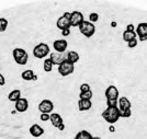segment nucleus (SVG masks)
Segmentation results:
<instances>
[{
	"instance_id": "f257e3e1",
	"label": "nucleus",
	"mask_w": 147,
	"mask_h": 139,
	"mask_svg": "<svg viewBox=\"0 0 147 139\" xmlns=\"http://www.w3.org/2000/svg\"><path fill=\"white\" fill-rule=\"evenodd\" d=\"M102 117L107 123L113 125L121 118L120 109H119V107H107L102 112Z\"/></svg>"
},
{
	"instance_id": "f03ea898",
	"label": "nucleus",
	"mask_w": 147,
	"mask_h": 139,
	"mask_svg": "<svg viewBox=\"0 0 147 139\" xmlns=\"http://www.w3.org/2000/svg\"><path fill=\"white\" fill-rule=\"evenodd\" d=\"M12 56L14 61L18 64V65H21V66H24L28 64V60H29V55L25 52L23 48H14L12 50Z\"/></svg>"
},
{
	"instance_id": "7ed1b4c3",
	"label": "nucleus",
	"mask_w": 147,
	"mask_h": 139,
	"mask_svg": "<svg viewBox=\"0 0 147 139\" xmlns=\"http://www.w3.org/2000/svg\"><path fill=\"white\" fill-rule=\"evenodd\" d=\"M78 28H79L80 33L85 37H88V38L93 36V34L96 33V26L90 21L84 20V22H81Z\"/></svg>"
},
{
	"instance_id": "20e7f679",
	"label": "nucleus",
	"mask_w": 147,
	"mask_h": 139,
	"mask_svg": "<svg viewBox=\"0 0 147 139\" xmlns=\"http://www.w3.org/2000/svg\"><path fill=\"white\" fill-rule=\"evenodd\" d=\"M49 54V46L45 43H40L33 48V56L37 59H42L47 57Z\"/></svg>"
},
{
	"instance_id": "39448f33",
	"label": "nucleus",
	"mask_w": 147,
	"mask_h": 139,
	"mask_svg": "<svg viewBox=\"0 0 147 139\" xmlns=\"http://www.w3.org/2000/svg\"><path fill=\"white\" fill-rule=\"evenodd\" d=\"M74 70H75V65L71 64L70 61H68L67 59L58 66V73L63 77H67L69 75H71L74 73Z\"/></svg>"
},
{
	"instance_id": "423d86ee",
	"label": "nucleus",
	"mask_w": 147,
	"mask_h": 139,
	"mask_svg": "<svg viewBox=\"0 0 147 139\" xmlns=\"http://www.w3.org/2000/svg\"><path fill=\"white\" fill-rule=\"evenodd\" d=\"M54 109V104L51 100H42L41 103L38 104V111L41 112V114H52Z\"/></svg>"
},
{
	"instance_id": "0eeeda50",
	"label": "nucleus",
	"mask_w": 147,
	"mask_h": 139,
	"mask_svg": "<svg viewBox=\"0 0 147 139\" xmlns=\"http://www.w3.org/2000/svg\"><path fill=\"white\" fill-rule=\"evenodd\" d=\"M136 35L138 36V40L140 42H145L147 41V23H140L136 28V31H135Z\"/></svg>"
},
{
	"instance_id": "6e6552de",
	"label": "nucleus",
	"mask_w": 147,
	"mask_h": 139,
	"mask_svg": "<svg viewBox=\"0 0 147 139\" xmlns=\"http://www.w3.org/2000/svg\"><path fill=\"white\" fill-rule=\"evenodd\" d=\"M49 59L52 60L53 65H56L58 67L61 64H63L64 61L66 60V55L64 53H56V52H54V53H51Z\"/></svg>"
},
{
	"instance_id": "1a4fd4ad",
	"label": "nucleus",
	"mask_w": 147,
	"mask_h": 139,
	"mask_svg": "<svg viewBox=\"0 0 147 139\" xmlns=\"http://www.w3.org/2000/svg\"><path fill=\"white\" fill-rule=\"evenodd\" d=\"M69 21L71 26H79L80 23L84 22V15L80 11H73Z\"/></svg>"
},
{
	"instance_id": "9d476101",
	"label": "nucleus",
	"mask_w": 147,
	"mask_h": 139,
	"mask_svg": "<svg viewBox=\"0 0 147 139\" xmlns=\"http://www.w3.org/2000/svg\"><path fill=\"white\" fill-rule=\"evenodd\" d=\"M104 95L107 97V100H117L119 97V90L115 85H109L105 90Z\"/></svg>"
},
{
	"instance_id": "9b49d317",
	"label": "nucleus",
	"mask_w": 147,
	"mask_h": 139,
	"mask_svg": "<svg viewBox=\"0 0 147 139\" xmlns=\"http://www.w3.org/2000/svg\"><path fill=\"white\" fill-rule=\"evenodd\" d=\"M14 106H16L17 112H20V113L26 112L28 109H29V101L25 97H21L20 100H18L17 102L14 103Z\"/></svg>"
},
{
	"instance_id": "f8f14e48",
	"label": "nucleus",
	"mask_w": 147,
	"mask_h": 139,
	"mask_svg": "<svg viewBox=\"0 0 147 139\" xmlns=\"http://www.w3.org/2000/svg\"><path fill=\"white\" fill-rule=\"evenodd\" d=\"M53 47L56 53H65L68 47V43L66 40H57L53 43Z\"/></svg>"
},
{
	"instance_id": "ddd939ff",
	"label": "nucleus",
	"mask_w": 147,
	"mask_h": 139,
	"mask_svg": "<svg viewBox=\"0 0 147 139\" xmlns=\"http://www.w3.org/2000/svg\"><path fill=\"white\" fill-rule=\"evenodd\" d=\"M56 26H57V29H59L61 31L67 30V29H70V28H71L69 19L65 18L64 15H61V18H58L57 22H56Z\"/></svg>"
},
{
	"instance_id": "4468645a",
	"label": "nucleus",
	"mask_w": 147,
	"mask_h": 139,
	"mask_svg": "<svg viewBox=\"0 0 147 139\" xmlns=\"http://www.w3.org/2000/svg\"><path fill=\"white\" fill-rule=\"evenodd\" d=\"M117 107L120 111H126V109H131L132 107V104H131V101H129L127 97H122L119 99L117 101Z\"/></svg>"
},
{
	"instance_id": "2eb2a0df",
	"label": "nucleus",
	"mask_w": 147,
	"mask_h": 139,
	"mask_svg": "<svg viewBox=\"0 0 147 139\" xmlns=\"http://www.w3.org/2000/svg\"><path fill=\"white\" fill-rule=\"evenodd\" d=\"M29 132H30V134L33 136V137L38 138V137H41V136L44 134V129H43V127L40 126L38 124H33V125L30 127Z\"/></svg>"
},
{
	"instance_id": "dca6fc26",
	"label": "nucleus",
	"mask_w": 147,
	"mask_h": 139,
	"mask_svg": "<svg viewBox=\"0 0 147 139\" xmlns=\"http://www.w3.org/2000/svg\"><path fill=\"white\" fill-rule=\"evenodd\" d=\"M49 121H51V123H52V125H53L54 127H56V128H58L61 125L64 124L63 117H61L58 113H52V114H51V118H49Z\"/></svg>"
},
{
	"instance_id": "f3484780",
	"label": "nucleus",
	"mask_w": 147,
	"mask_h": 139,
	"mask_svg": "<svg viewBox=\"0 0 147 139\" xmlns=\"http://www.w3.org/2000/svg\"><path fill=\"white\" fill-rule=\"evenodd\" d=\"M92 106V102L91 100H80L78 101V109L80 112H85V111H88L90 109Z\"/></svg>"
},
{
	"instance_id": "a211bd4d",
	"label": "nucleus",
	"mask_w": 147,
	"mask_h": 139,
	"mask_svg": "<svg viewBox=\"0 0 147 139\" xmlns=\"http://www.w3.org/2000/svg\"><path fill=\"white\" fill-rule=\"evenodd\" d=\"M66 59L75 65L77 61L79 60V54L77 52H75V50H70L66 54Z\"/></svg>"
},
{
	"instance_id": "6ab92c4d",
	"label": "nucleus",
	"mask_w": 147,
	"mask_h": 139,
	"mask_svg": "<svg viewBox=\"0 0 147 139\" xmlns=\"http://www.w3.org/2000/svg\"><path fill=\"white\" fill-rule=\"evenodd\" d=\"M21 99V91L19 89H16V90H12L9 94H8V100L11 101V102H17L18 100Z\"/></svg>"
},
{
	"instance_id": "aec40b11",
	"label": "nucleus",
	"mask_w": 147,
	"mask_h": 139,
	"mask_svg": "<svg viewBox=\"0 0 147 139\" xmlns=\"http://www.w3.org/2000/svg\"><path fill=\"white\" fill-rule=\"evenodd\" d=\"M21 77L23 80L25 81H30V80H36V76L34 75L33 73V70H31V69H28V70H24L23 73H21Z\"/></svg>"
},
{
	"instance_id": "412c9836",
	"label": "nucleus",
	"mask_w": 147,
	"mask_h": 139,
	"mask_svg": "<svg viewBox=\"0 0 147 139\" xmlns=\"http://www.w3.org/2000/svg\"><path fill=\"white\" fill-rule=\"evenodd\" d=\"M123 40L125 41V42L129 43V41H132V40H135V38H137V35H136V33H135V31H124L123 32Z\"/></svg>"
},
{
	"instance_id": "4be33fe9",
	"label": "nucleus",
	"mask_w": 147,
	"mask_h": 139,
	"mask_svg": "<svg viewBox=\"0 0 147 139\" xmlns=\"http://www.w3.org/2000/svg\"><path fill=\"white\" fill-rule=\"evenodd\" d=\"M92 138H93V136H91V134L89 133V132L81 130V132H79V133L75 136L74 139H92Z\"/></svg>"
},
{
	"instance_id": "5701e85b",
	"label": "nucleus",
	"mask_w": 147,
	"mask_h": 139,
	"mask_svg": "<svg viewBox=\"0 0 147 139\" xmlns=\"http://www.w3.org/2000/svg\"><path fill=\"white\" fill-rule=\"evenodd\" d=\"M53 62H52V60L49 59V58H47V59H45L43 62V68H44V71H46V73H51L52 70H53Z\"/></svg>"
},
{
	"instance_id": "b1692460",
	"label": "nucleus",
	"mask_w": 147,
	"mask_h": 139,
	"mask_svg": "<svg viewBox=\"0 0 147 139\" xmlns=\"http://www.w3.org/2000/svg\"><path fill=\"white\" fill-rule=\"evenodd\" d=\"M79 99L80 100H91L92 99V91H88V92H80Z\"/></svg>"
},
{
	"instance_id": "393cba45",
	"label": "nucleus",
	"mask_w": 147,
	"mask_h": 139,
	"mask_svg": "<svg viewBox=\"0 0 147 139\" xmlns=\"http://www.w3.org/2000/svg\"><path fill=\"white\" fill-rule=\"evenodd\" d=\"M8 28V20L5 18H0V33L5 32Z\"/></svg>"
},
{
	"instance_id": "a878e982",
	"label": "nucleus",
	"mask_w": 147,
	"mask_h": 139,
	"mask_svg": "<svg viewBox=\"0 0 147 139\" xmlns=\"http://www.w3.org/2000/svg\"><path fill=\"white\" fill-rule=\"evenodd\" d=\"M99 20V14L96 12H92L90 13V15H89V21L91 22V23H94V22H97Z\"/></svg>"
},
{
	"instance_id": "bb28decb",
	"label": "nucleus",
	"mask_w": 147,
	"mask_h": 139,
	"mask_svg": "<svg viewBox=\"0 0 147 139\" xmlns=\"http://www.w3.org/2000/svg\"><path fill=\"white\" fill-rule=\"evenodd\" d=\"M120 114H121V117L123 118H129L132 115V112L131 109H126V111H120Z\"/></svg>"
},
{
	"instance_id": "cd10ccee",
	"label": "nucleus",
	"mask_w": 147,
	"mask_h": 139,
	"mask_svg": "<svg viewBox=\"0 0 147 139\" xmlns=\"http://www.w3.org/2000/svg\"><path fill=\"white\" fill-rule=\"evenodd\" d=\"M108 107H117V100H107Z\"/></svg>"
},
{
	"instance_id": "c85d7f7f",
	"label": "nucleus",
	"mask_w": 147,
	"mask_h": 139,
	"mask_svg": "<svg viewBox=\"0 0 147 139\" xmlns=\"http://www.w3.org/2000/svg\"><path fill=\"white\" fill-rule=\"evenodd\" d=\"M88 91H91L90 89V85L88 83H82L80 85V92H88Z\"/></svg>"
},
{
	"instance_id": "c756f323",
	"label": "nucleus",
	"mask_w": 147,
	"mask_h": 139,
	"mask_svg": "<svg viewBox=\"0 0 147 139\" xmlns=\"http://www.w3.org/2000/svg\"><path fill=\"white\" fill-rule=\"evenodd\" d=\"M137 44H138V41H137V38H135L127 43V46H129V48H135L137 46Z\"/></svg>"
},
{
	"instance_id": "7c9ffc66",
	"label": "nucleus",
	"mask_w": 147,
	"mask_h": 139,
	"mask_svg": "<svg viewBox=\"0 0 147 139\" xmlns=\"http://www.w3.org/2000/svg\"><path fill=\"white\" fill-rule=\"evenodd\" d=\"M40 118H41L42 122H47V121H49V118H51V114H41Z\"/></svg>"
},
{
	"instance_id": "2f4dec72",
	"label": "nucleus",
	"mask_w": 147,
	"mask_h": 139,
	"mask_svg": "<svg viewBox=\"0 0 147 139\" xmlns=\"http://www.w3.org/2000/svg\"><path fill=\"white\" fill-rule=\"evenodd\" d=\"M6 85V78L3 77L2 73H0V85Z\"/></svg>"
},
{
	"instance_id": "473e14b6",
	"label": "nucleus",
	"mask_w": 147,
	"mask_h": 139,
	"mask_svg": "<svg viewBox=\"0 0 147 139\" xmlns=\"http://www.w3.org/2000/svg\"><path fill=\"white\" fill-rule=\"evenodd\" d=\"M61 34H63V36H68V35L70 34V29H67V30L61 31Z\"/></svg>"
},
{
	"instance_id": "72a5a7b5",
	"label": "nucleus",
	"mask_w": 147,
	"mask_h": 139,
	"mask_svg": "<svg viewBox=\"0 0 147 139\" xmlns=\"http://www.w3.org/2000/svg\"><path fill=\"white\" fill-rule=\"evenodd\" d=\"M126 31H135V28L133 24H129L126 26Z\"/></svg>"
},
{
	"instance_id": "f704fd0d",
	"label": "nucleus",
	"mask_w": 147,
	"mask_h": 139,
	"mask_svg": "<svg viewBox=\"0 0 147 139\" xmlns=\"http://www.w3.org/2000/svg\"><path fill=\"white\" fill-rule=\"evenodd\" d=\"M65 18H67V19H69L70 20V17H71V12H65L64 14H63Z\"/></svg>"
},
{
	"instance_id": "c9c22d12",
	"label": "nucleus",
	"mask_w": 147,
	"mask_h": 139,
	"mask_svg": "<svg viewBox=\"0 0 147 139\" xmlns=\"http://www.w3.org/2000/svg\"><path fill=\"white\" fill-rule=\"evenodd\" d=\"M109 129H110V132H111V133H114V132H115V128H114V126H113V125H111L110 128H109Z\"/></svg>"
},
{
	"instance_id": "e433bc0d",
	"label": "nucleus",
	"mask_w": 147,
	"mask_h": 139,
	"mask_svg": "<svg viewBox=\"0 0 147 139\" xmlns=\"http://www.w3.org/2000/svg\"><path fill=\"white\" fill-rule=\"evenodd\" d=\"M57 129H58V130H64V129H65V124H63V125H61V126L58 127Z\"/></svg>"
},
{
	"instance_id": "4c0bfd02",
	"label": "nucleus",
	"mask_w": 147,
	"mask_h": 139,
	"mask_svg": "<svg viewBox=\"0 0 147 139\" xmlns=\"http://www.w3.org/2000/svg\"><path fill=\"white\" fill-rule=\"evenodd\" d=\"M115 25H117L115 22H112V26H113V28H115Z\"/></svg>"
},
{
	"instance_id": "58836bf2",
	"label": "nucleus",
	"mask_w": 147,
	"mask_h": 139,
	"mask_svg": "<svg viewBox=\"0 0 147 139\" xmlns=\"http://www.w3.org/2000/svg\"><path fill=\"white\" fill-rule=\"evenodd\" d=\"M92 139H102V138H100V137H93Z\"/></svg>"
}]
</instances>
